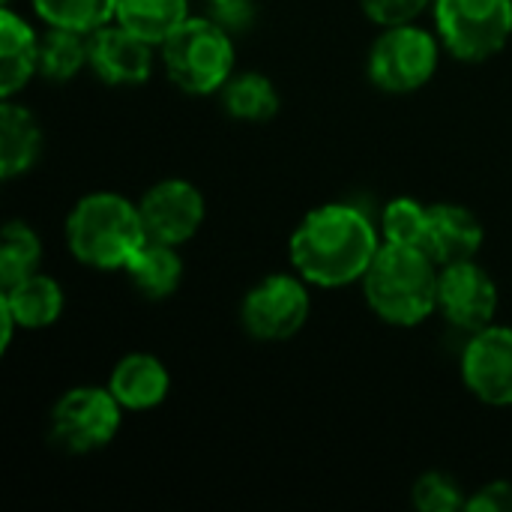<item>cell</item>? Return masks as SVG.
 Here are the masks:
<instances>
[{
	"label": "cell",
	"mask_w": 512,
	"mask_h": 512,
	"mask_svg": "<svg viewBox=\"0 0 512 512\" xmlns=\"http://www.w3.org/2000/svg\"><path fill=\"white\" fill-rule=\"evenodd\" d=\"M381 243V228L366 210L327 201L297 222L288 240V258L312 288H348L363 282Z\"/></svg>",
	"instance_id": "1"
},
{
	"label": "cell",
	"mask_w": 512,
	"mask_h": 512,
	"mask_svg": "<svg viewBox=\"0 0 512 512\" xmlns=\"http://www.w3.org/2000/svg\"><path fill=\"white\" fill-rule=\"evenodd\" d=\"M63 234L69 255L102 273L126 270L132 255L150 240L138 201L111 189L81 195L66 216Z\"/></svg>",
	"instance_id": "2"
},
{
	"label": "cell",
	"mask_w": 512,
	"mask_h": 512,
	"mask_svg": "<svg viewBox=\"0 0 512 512\" xmlns=\"http://www.w3.org/2000/svg\"><path fill=\"white\" fill-rule=\"evenodd\" d=\"M438 261L417 246L381 243L363 276L369 309L390 327H420L438 312Z\"/></svg>",
	"instance_id": "3"
},
{
	"label": "cell",
	"mask_w": 512,
	"mask_h": 512,
	"mask_svg": "<svg viewBox=\"0 0 512 512\" xmlns=\"http://www.w3.org/2000/svg\"><path fill=\"white\" fill-rule=\"evenodd\" d=\"M165 75L189 96H213L237 72L234 33L213 15H189L162 45Z\"/></svg>",
	"instance_id": "4"
},
{
	"label": "cell",
	"mask_w": 512,
	"mask_h": 512,
	"mask_svg": "<svg viewBox=\"0 0 512 512\" xmlns=\"http://www.w3.org/2000/svg\"><path fill=\"white\" fill-rule=\"evenodd\" d=\"M441 39L438 33L420 27V24H396V27H381L378 39L369 48L366 57V72L369 81L384 90V93H417L423 90L441 63Z\"/></svg>",
	"instance_id": "5"
},
{
	"label": "cell",
	"mask_w": 512,
	"mask_h": 512,
	"mask_svg": "<svg viewBox=\"0 0 512 512\" xmlns=\"http://www.w3.org/2000/svg\"><path fill=\"white\" fill-rule=\"evenodd\" d=\"M435 33L447 54L462 63H483L512 39V0H435Z\"/></svg>",
	"instance_id": "6"
},
{
	"label": "cell",
	"mask_w": 512,
	"mask_h": 512,
	"mask_svg": "<svg viewBox=\"0 0 512 512\" xmlns=\"http://www.w3.org/2000/svg\"><path fill=\"white\" fill-rule=\"evenodd\" d=\"M123 426V405L114 393L96 384L69 387L48 414L51 441L72 456H87L105 450Z\"/></svg>",
	"instance_id": "7"
},
{
	"label": "cell",
	"mask_w": 512,
	"mask_h": 512,
	"mask_svg": "<svg viewBox=\"0 0 512 512\" xmlns=\"http://www.w3.org/2000/svg\"><path fill=\"white\" fill-rule=\"evenodd\" d=\"M312 315L309 282L294 273H270L258 279L243 303L240 324L258 342H288L294 339Z\"/></svg>",
	"instance_id": "8"
},
{
	"label": "cell",
	"mask_w": 512,
	"mask_h": 512,
	"mask_svg": "<svg viewBox=\"0 0 512 512\" xmlns=\"http://www.w3.org/2000/svg\"><path fill=\"white\" fill-rule=\"evenodd\" d=\"M501 306L498 282L492 273L477 261H456L444 264L438 273V312L444 321L462 333H477L495 324Z\"/></svg>",
	"instance_id": "9"
},
{
	"label": "cell",
	"mask_w": 512,
	"mask_h": 512,
	"mask_svg": "<svg viewBox=\"0 0 512 512\" xmlns=\"http://www.w3.org/2000/svg\"><path fill=\"white\" fill-rule=\"evenodd\" d=\"M462 381L474 399L492 408H512V327L489 324L468 336L459 357Z\"/></svg>",
	"instance_id": "10"
},
{
	"label": "cell",
	"mask_w": 512,
	"mask_h": 512,
	"mask_svg": "<svg viewBox=\"0 0 512 512\" xmlns=\"http://www.w3.org/2000/svg\"><path fill=\"white\" fill-rule=\"evenodd\" d=\"M159 48L117 21L87 33V69L108 87H141L150 81Z\"/></svg>",
	"instance_id": "11"
},
{
	"label": "cell",
	"mask_w": 512,
	"mask_h": 512,
	"mask_svg": "<svg viewBox=\"0 0 512 512\" xmlns=\"http://www.w3.org/2000/svg\"><path fill=\"white\" fill-rule=\"evenodd\" d=\"M138 207H141L147 237L159 243H171V246L189 243L201 231L204 216H207L201 189L183 177L156 180L138 198Z\"/></svg>",
	"instance_id": "12"
},
{
	"label": "cell",
	"mask_w": 512,
	"mask_h": 512,
	"mask_svg": "<svg viewBox=\"0 0 512 512\" xmlns=\"http://www.w3.org/2000/svg\"><path fill=\"white\" fill-rule=\"evenodd\" d=\"M483 240H486V228L471 207L456 204V201L432 204L426 252L438 261V267L477 258L483 249Z\"/></svg>",
	"instance_id": "13"
},
{
	"label": "cell",
	"mask_w": 512,
	"mask_h": 512,
	"mask_svg": "<svg viewBox=\"0 0 512 512\" xmlns=\"http://www.w3.org/2000/svg\"><path fill=\"white\" fill-rule=\"evenodd\" d=\"M108 390L123 405V411H153L171 393V372L156 354L132 351L114 363Z\"/></svg>",
	"instance_id": "14"
},
{
	"label": "cell",
	"mask_w": 512,
	"mask_h": 512,
	"mask_svg": "<svg viewBox=\"0 0 512 512\" xmlns=\"http://www.w3.org/2000/svg\"><path fill=\"white\" fill-rule=\"evenodd\" d=\"M39 75V33L12 6L0 9V99H15Z\"/></svg>",
	"instance_id": "15"
},
{
	"label": "cell",
	"mask_w": 512,
	"mask_h": 512,
	"mask_svg": "<svg viewBox=\"0 0 512 512\" xmlns=\"http://www.w3.org/2000/svg\"><path fill=\"white\" fill-rule=\"evenodd\" d=\"M42 153V126L27 105L3 99L0 105V177L15 180L27 174Z\"/></svg>",
	"instance_id": "16"
},
{
	"label": "cell",
	"mask_w": 512,
	"mask_h": 512,
	"mask_svg": "<svg viewBox=\"0 0 512 512\" xmlns=\"http://www.w3.org/2000/svg\"><path fill=\"white\" fill-rule=\"evenodd\" d=\"M0 294L6 300V306L12 309L21 330L54 327L63 315V306H66V294H63L60 282L42 270L15 282L12 288H0Z\"/></svg>",
	"instance_id": "17"
},
{
	"label": "cell",
	"mask_w": 512,
	"mask_h": 512,
	"mask_svg": "<svg viewBox=\"0 0 512 512\" xmlns=\"http://www.w3.org/2000/svg\"><path fill=\"white\" fill-rule=\"evenodd\" d=\"M132 282V288L147 297V300H168L171 294H177L180 282H183V258L177 252V246L171 243H159V240H147L132 261L123 270Z\"/></svg>",
	"instance_id": "18"
},
{
	"label": "cell",
	"mask_w": 512,
	"mask_h": 512,
	"mask_svg": "<svg viewBox=\"0 0 512 512\" xmlns=\"http://www.w3.org/2000/svg\"><path fill=\"white\" fill-rule=\"evenodd\" d=\"M189 15V0H117L114 21L159 48Z\"/></svg>",
	"instance_id": "19"
},
{
	"label": "cell",
	"mask_w": 512,
	"mask_h": 512,
	"mask_svg": "<svg viewBox=\"0 0 512 512\" xmlns=\"http://www.w3.org/2000/svg\"><path fill=\"white\" fill-rule=\"evenodd\" d=\"M222 108L243 123H264L279 111V90L264 72H234L219 90Z\"/></svg>",
	"instance_id": "20"
},
{
	"label": "cell",
	"mask_w": 512,
	"mask_h": 512,
	"mask_svg": "<svg viewBox=\"0 0 512 512\" xmlns=\"http://www.w3.org/2000/svg\"><path fill=\"white\" fill-rule=\"evenodd\" d=\"M87 69V33L69 27H45L39 33V78L66 84Z\"/></svg>",
	"instance_id": "21"
},
{
	"label": "cell",
	"mask_w": 512,
	"mask_h": 512,
	"mask_svg": "<svg viewBox=\"0 0 512 512\" xmlns=\"http://www.w3.org/2000/svg\"><path fill=\"white\" fill-rule=\"evenodd\" d=\"M39 264H42L39 234L21 219L6 222L0 234V288H12L15 282L39 273Z\"/></svg>",
	"instance_id": "22"
},
{
	"label": "cell",
	"mask_w": 512,
	"mask_h": 512,
	"mask_svg": "<svg viewBox=\"0 0 512 512\" xmlns=\"http://www.w3.org/2000/svg\"><path fill=\"white\" fill-rule=\"evenodd\" d=\"M429 219H432V204H423L420 198H411V195H399V198H390L387 207L381 210L378 228H381L384 243L426 249Z\"/></svg>",
	"instance_id": "23"
},
{
	"label": "cell",
	"mask_w": 512,
	"mask_h": 512,
	"mask_svg": "<svg viewBox=\"0 0 512 512\" xmlns=\"http://www.w3.org/2000/svg\"><path fill=\"white\" fill-rule=\"evenodd\" d=\"M30 6L45 27H69L78 33L99 30L117 12V0H30Z\"/></svg>",
	"instance_id": "24"
},
{
	"label": "cell",
	"mask_w": 512,
	"mask_h": 512,
	"mask_svg": "<svg viewBox=\"0 0 512 512\" xmlns=\"http://www.w3.org/2000/svg\"><path fill=\"white\" fill-rule=\"evenodd\" d=\"M411 501L420 512H459L468 510V495L462 483L444 471H426L411 489Z\"/></svg>",
	"instance_id": "25"
},
{
	"label": "cell",
	"mask_w": 512,
	"mask_h": 512,
	"mask_svg": "<svg viewBox=\"0 0 512 512\" xmlns=\"http://www.w3.org/2000/svg\"><path fill=\"white\" fill-rule=\"evenodd\" d=\"M435 0H360L366 18L378 27H396L417 21Z\"/></svg>",
	"instance_id": "26"
},
{
	"label": "cell",
	"mask_w": 512,
	"mask_h": 512,
	"mask_svg": "<svg viewBox=\"0 0 512 512\" xmlns=\"http://www.w3.org/2000/svg\"><path fill=\"white\" fill-rule=\"evenodd\" d=\"M465 512H512V480H492L471 492Z\"/></svg>",
	"instance_id": "27"
},
{
	"label": "cell",
	"mask_w": 512,
	"mask_h": 512,
	"mask_svg": "<svg viewBox=\"0 0 512 512\" xmlns=\"http://www.w3.org/2000/svg\"><path fill=\"white\" fill-rule=\"evenodd\" d=\"M213 6V18L222 24V27H228L231 33H243L249 24H252V15H255V6H252V0H216V3H210Z\"/></svg>",
	"instance_id": "28"
},
{
	"label": "cell",
	"mask_w": 512,
	"mask_h": 512,
	"mask_svg": "<svg viewBox=\"0 0 512 512\" xmlns=\"http://www.w3.org/2000/svg\"><path fill=\"white\" fill-rule=\"evenodd\" d=\"M15 330H21V327H18V321H15V315H12V309L6 306V300H3V294H0V351H6V348L12 345Z\"/></svg>",
	"instance_id": "29"
},
{
	"label": "cell",
	"mask_w": 512,
	"mask_h": 512,
	"mask_svg": "<svg viewBox=\"0 0 512 512\" xmlns=\"http://www.w3.org/2000/svg\"><path fill=\"white\" fill-rule=\"evenodd\" d=\"M9 3H12V0H3V6H9Z\"/></svg>",
	"instance_id": "30"
},
{
	"label": "cell",
	"mask_w": 512,
	"mask_h": 512,
	"mask_svg": "<svg viewBox=\"0 0 512 512\" xmlns=\"http://www.w3.org/2000/svg\"><path fill=\"white\" fill-rule=\"evenodd\" d=\"M210 3H216V0H210Z\"/></svg>",
	"instance_id": "31"
}]
</instances>
